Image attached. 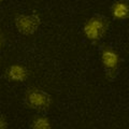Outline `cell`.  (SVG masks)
<instances>
[{
	"instance_id": "obj_1",
	"label": "cell",
	"mask_w": 129,
	"mask_h": 129,
	"mask_svg": "<svg viewBox=\"0 0 129 129\" xmlns=\"http://www.w3.org/2000/svg\"><path fill=\"white\" fill-rule=\"evenodd\" d=\"M110 28V21L104 15L95 14L85 22L83 32L86 39L91 43H98L104 38Z\"/></svg>"
},
{
	"instance_id": "obj_2",
	"label": "cell",
	"mask_w": 129,
	"mask_h": 129,
	"mask_svg": "<svg viewBox=\"0 0 129 129\" xmlns=\"http://www.w3.org/2000/svg\"><path fill=\"white\" fill-rule=\"evenodd\" d=\"M53 98L45 90L37 87H29L25 94L26 106L35 111H46L51 108Z\"/></svg>"
},
{
	"instance_id": "obj_3",
	"label": "cell",
	"mask_w": 129,
	"mask_h": 129,
	"mask_svg": "<svg viewBox=\"0 0 129 129\" xmlns=\"http://www.w3.org/2000/svg\"><path fill=\"white\" fill-rule=\"evenodd\" d=\"M101 63L106 78L108 80L115 79L120 66V56L118 52L110 45H104L101 50Z\"/></svg>"
},
{
	"instance_id": "obj_4",
	"label": "cell",
	"mask_w": 129,
	"mask_h": 129,
	"mask_svg": "<svg viewBox=\"0 0 129 129\" xmlns=\"http://www.w3.org/2000/svg\"><path fill=\"white\" fill-rule=\"evenodd\" d=\"M14 24L19 34L31 36L39 29L41 18L37 14H18L15 16Z\"/></svg>"
},
{
	"instance_id": "obj_5",
	"label": "cell",
	"mask_w": 129,
	"mask_h": 129,
	"mask_svg": "<svg viewBox=\"0 0 129 129\" xmlns=\"http://www.w3.org/2000/svg\"><path fill=\"white\" fill-rule=\"evenodd\" d=\"M5 75L8 81L14 83H24L29 78V71L22 63H13L7 68Z\"/></svg>"
},
{
	"instance_id": "obj_6",
	"label": "cell",
	"mask_w": 129,
	"mask_h": 129,
	"mask_svg": "<svg viewBox=\"0 0 129 129\" xmlns=\"http://www.w3.org/2000/svg\"><path fill=\"white\" fill-rule=\"evenodd\" d=\"M111 14L115 21H126L129 18V0H117L111 7Z\"/></svg>"
},
{
	"instance_id": "obj_7",
	"label": "cell",
	"mask_w": 129,
	"mask_h": 129,
	"mask_svg": "<svg viewBox=\"0 0 129 129\" xmlns=\"http://www.w3.org/2000/svg\"><path fill=\"white\" fill-rule=\"evenodd\" d=\"M31 129H52V123L48 117L43 115H36L31 120Z\"/></svg>"
},
{
	"instance_id": "obj_8",
	"label": "cell",
	"mask_w": 129,
	"mask_h": 129,
	"mask_svg": "<svg viewBox=\"0 0 129 129\" xmlns=\"http://www.w3.org/2000/svg\"><path fill=\"white\" fill-rule=\"evenodd\" d=\"M0 129H8V120L1 114H0Z\"/></svg>"
},
{
	"instance_id": "obj_9",
	"label": "cell",
	"mask_w": 129,
	"mask_h": 129,
	"mask_svg": "<svg viewBox=\"0 0 129 129\" xmlns=\"http://www.w3.org/2000/svg\"><path fill=\"white\" fill-rule=\"evenodd\" d=\"M3 43H5V38H3L2 34L0 32V50H1V47H2V45H3Z\"/></svg>"
},
{
	"instance_id": "obj_10",
	"label": "cell",
	"mask_w": 129,
	"mask_h": 129,
	"mask_svg": "<svg viewBox=\"0 0 129 129\" xmlns=\"http://www.w3.org/2000/svg\"><path fill=\"white\" fill-rule=\"evenodd\" d=\"M1 1H2V0H0V2H1Z\"/></svg>"
},
{
	"instance_id": "obj_11",
	"label": "cell",
	"mask_w": 129,
	"mask_h": 129,
	"mask_svg": "<svg viewBox=\"0 0 129 129\" xmlns=\"http://www.w3.org/2000/svg\"><path fill=\"white\" fill-rule=\"evenodd\" d=\"M128 129H129V128H128Z\"/></svg>"
}]
</instances>
